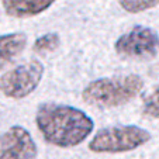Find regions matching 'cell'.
Wrapping results in <instances>:
<instances>
[{
    "mask_svg": "<svg viewBox=\"0 0 159 159\" xmlns=\"http://www.w3.org/2000/svg\"><path fill=\"white\" fill-rule=\"evenodd\" d=\"M37 145L31 134L20 125H13L0 137V159H35Z\"/></svg>",
    "mask_w": 159,
    "mask_h": 159,
    "instance_id": "8992f818",
    "label": "cell"
},
{
    "mask_svg": "<svg viewBox=\"0 0 159 159\" xmlns=\"http://www.w3.org/2000/svg\"><path fill=\"white\" fill-rule=\"evenodd\" d=\"M142 114L145 117L159 118V86H156L148 96H145L142 102Z\"/></svg>",
    "mask_w": 159,
    "mask_h": 159,
    "instance_id": "30bf717a",
    "label": "cell"
},
{
    "mask_svg": "<svg viewBox=\"0 0 159 159\" xmlns=\"http://www.w3.org/2000/svg\"><path fill=\"white\" fill-rule=\"evenodd\" d=\"M27 44V37L23 33H11L0 35V69L10 63L23 52Z\"/></svg>",
    "mask_w": 159,
    "mask_h": 159,
    "instance_id": "ba28073f",
    "label": "cell"
},
{
    "mask_svg": "<svg viewBox=\"0 0 159 159\" xmlns=\"http://www.w3.org/2000/svg\"><path fill=\"white\" fill-rule=\"evenodd\" d=\"M59 47V35L55 33H48L38 37L34 42V51L38 54H48Z\"/></svg>",
    "mask_w": 159,
    "mask_h": 159,
    "instance_id": "9c48e42d",
    "label": "cell"
},
{
    "mask_svg": "<svg viewBox=\"0 0 159 159\" xmlns=\"http://www.w3.org/2000/svg\"><path fill=\"white\" fill-rule=\"evenodd\" d=\"M151 134L138 125H117L103 128L89 142V149L97 153L128 152L142 147Z\"/></svg>",
    "mask_w": 159,
    "mask_h": 159,
    "instance_id": "3957f363",
    "label": "cell"
},
{
    "mask_svg": "<svg viewBox=\"0 0 159 159\" xmlns=\"http://www.w3.org/2000/svg\"><path fill=\"white\" fill-rule=\"evenodd\" d=\"M158 4L159 0H120V6L128 13H141Z\"/></svg>",
    "mask_w": 159,
    "mask_h": 159,
    "instance_id": "8fae6325",
    "label": "cell"
},
{
    "mask_svg": "<svg viewBox=\"0 0 159 159\" xmlns=\"http://www.w3.org/2000/svg\"><path fill=\"white\" fill-rule=\"evenodd\" d=\"M35 123L45 141L59 148L79 145L89 137L94 127L93 120L84 111L57 103L39 106Z\"/></svg>",
    "mask_w": 159,
    "mask_h": 159,
    "instance_id": "6da1fadb",
    "label": "cell"
},
{
    "mask_svg": "<svg viewBox=\"0 0 159 159\" xmlns=\"http://www.w3.org/2000/svg\"><path fill=\"white\" fill-rule=\"evenodd\" d=\"M44 76V65L39 61H28L0 76V93L10 99H23L38 87Z\"/></svg>",
    "mask_w": 159,
    "mask_h": 159,
    "instance_id": "277c9868",
    "label": "cell"
},
{
    "mask_svg": "<svg viewBox=\"0 0 159 159\" xmlns=\"http://www.w3.org/2000/svg\"><path fill=\"white\" fill-rule=\"evenodd\" d=\"M57 0H2L4 11L11 17L24 18L41 14Z\"/></svg>",
    "mask_w": 159,
    "mask_h": 159,
    "instance_id": "52a82bcc",
    "label": "cell"
},
{
    "mask_svg": "<svg viewBox=\"0 0 159 159\" xmlns=\"http://www.w3.org/2000/svg\"><path fill=\"white\" fill-rule=\"evenodd\" d=\"M144 80L138 75L102 78L83 89V100L93 107L111 108L127 104L141 92Z\"/></svg>",
    "mask_w": 159,
    "mask_h": 159,
    "instance_id": "7a4b0ae2",
    "label": "cell"
},
{
    "mask_svg": "<svg viewBox=\"0 0 159 159\" xmlns=\"http://www.w3.org/2000/svg\"><path fill=\"white\" fill-rule=\"evenodd\" d=\"M159 51V35L155 30L135 25L116 42V52L125 59H151Z\"/></svg>",
    "mask_w": 159,
    "mask_h": 159,
    "instance_id": "5b68a950",
    "label": "cell"
}]
</instances>
